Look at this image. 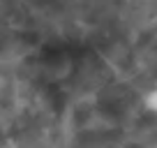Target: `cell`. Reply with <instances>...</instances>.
<instances>
[{
  "label": "cell",
  "instance_id": "6da1fadb",
  "mask_svg": "<svg viewBox=\"0 0 157 148\" xmlns=\"http://www.w3.org/2000/svg\"><path fill=\"white\" fill-rule=\"evenodd\" d=\"M143 107H146L150 114H157V88L148 90V93L143 95Z\"/></svg>",
  "mask_w": 157,
  "mask_h": 148
}]
</instances>
